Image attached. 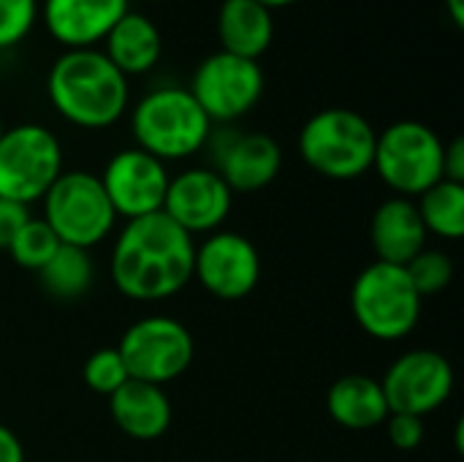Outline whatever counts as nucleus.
Here are the masks:
<instances>
[{"label":"nucleus","instance_id":"f257e3e1","mask_svg":"<svg viewBox=\"0 0 464 462\" xmlns=\"http://www.w3.org/2000/svg\"><path fill=\"white\" fill-rule=\"evenodd\" d=\"M193 237L169 215L152 212L125 221L111 251V280L136 302H160L193 280Z\"/></svg>","mask_w":464,"mask_h":462},{"label":"nucleus","instance_id":"f03ea898","mask_svg":"<svg viewBox=\"0 0 464 462\" xmlns=\"http://www.w3.org/2000/svg\"><path fill=\"white\" fill-rule=\"evenodd\" d=\"M46 93L54 112L84 131L111 128L130 103L128 76L95 49H65L46 74Z\"/></svg>","mask_w":464,"mask_h":462},{"label":"nucleus","instance_id":"7ed1b4c3","mask_svg":"<svg viewBox=\"0 0 464 462\" xmlns=\"http://www.w3.org/2000/svg\"><path fill=\"white\" fill-rule=\"evenodd\" d=\"M130 131L139 150L169 163L204 150L212 136V120L188 87L163 84L139 98L130 112Z\"/></svg>","mask_w":464,"mask_h":462},{"label":"nucleus","instance_id":"20e7f679","mask_svg":"<svg viewBox=\"0 0 464 462\" xmlns=\"http://www.w3.org/2000/svg\"><path fill=\"white\" fill-rule=\"evenodd\" d=\"M378 131L372 123L343 106L315 112L299 131V155L315 174L351 182L364 177L375 161Z\"/></svg>","mask_w":464,"mask_h":462},{"label":"nucleus","instance_id":"39448f33","mask_svg":"<svg viewBox=\"0 0 464 462\" xmlns=\"http://www.w3.org/2000/svg\"><path fill=\"white\" fill-rule=\"evenodd\" d=\"M351 310L356 324L381 343L408 338L421 321V297L405 267L372 261L351 286Z\"/></svg>","mask_w":464,"mask_h":462},{"label":"nucleus","instance_id":"423d86ee","mask_svg":"<svg viewBox=\"0 0 464 462\" xmlns=\"http://www.w3.org/2000/svg\"><path fill=\"white\" fill-rule=\"evenodd\" d=\"M41 202V221L54 231L60 245L90 251L117 226V212L111 210L106 191L92 172H63Z\"/></svg>","mask_w":464,"mask_h":462},{"label":"nucleus","instance_id":"0eeeda50","mask_svg":"<svg viewBox=\"0 0 464 462\" xmlns=\"http://www.w3.org/2000/svg\"><path fill=\"white\" fill-rule=\"evenodd\" d=\"M443 139L419 120L392 123L378 133L372 169L402 199H419L443 180Z\"/></svg>","mask_w":464,"mask_h":462},{"label":"nucleus","instance_id":"6e6552de","mask_svg":"<svg viewBox=\"0 0 464 462\" xmlns=\"http://www.w3.org/2000/svg\"><path fill=\"white\" fill-rule=\"evenodd\" d=\"M63 174L60 139L38 123H19L0 133V199L30 207Z\"/></svg>","mask_w":464,"mask_h":462},{"label":"nucleus","instance_id":"1a4fd4ad","mask_svg":"<svg viewBox=\"0 0 464 462\" xmlns=\"http://www.w3.org/2000/svg\"><path fill=\"white\" fill-rule=\"evenodd\" d=\"M117 351L128 378L166 387L190 368L196 343L182 321L171 316H147L125 329Z\"/></svg>","mask_w":464,"mask_h":462},{"label":"nucleus","instance_id":"9d476101","mask_svg":"<svg viewBox=\"0 0 464 462\" xmlns=\"http://www.w3.org/2000/svg\"><path fill=\"white\" fill-rule=\"evenodd\" d=\"M188 90L212 123H234L261 101L264 71L258 60L218 49L196 65Z\"/></svg>","mask_w":464,"mask_h":462},{"label":"nucleus","instance_id":"9b49d317","mask_svg":"<svg viewBox=\"0 0 464 462\" xmlns=\"http://www.w3.org/2000/svg\"><path fill=\"white\" fill-rule=\"evenodd\" d=\"M381 387L392 414L424 419L449 403L454 392V368L443 354L432 349H416L392 362Z\"/></svg>","mask_w":464,"mask_h":462},{"label":"nucleus","instance_id":"f8f14e48","mask_svg":"<svg viewBox=\"0 0 464 462\" xmlns=\"http://www.w3.org/2000/svg\"><path fill=\"white\" fill-rule=\"evenodd\" d=\"M193 278L218 300H245L261 280L258 248L239 231H212L196 245Z\"/></svg>","mask_w":464,"mask_h":462},{"label":"nucleus","instance_id":"ddd939ff","mask_svg":"<svg viewBox=\"0 0 464 462\" xmlns=\"http://www.w3.org/2000/svg\"><path fill=\"white\" fill-rule=\"evenodd\" d=\"M98 180L117 218L133 221L163 210L171 177L163 161L152 158L139 147H128L109 158Z\"/></svg>","mask_w":464,"mask_h":462},{"label":"nucleus","instance_id":"4468645a","mask_svg":"<svg viewBox=\"0 0 464 462\" xmlns=\"http://www.w3.org/2000/svg\"><path fill=\"white\" fill-rule=\"evenodd\" d=\"M231 204L234 193L223 182V177L215 169L193 166L169 180L160 212L193 237L220 231L223 221L231 212Z\"/></svg>","mask_w":464,"mask_h":462},{"label":"nucleus","instance_id":"2eb2a0df","mask_svg":"<svg viewBox=\"0 0 464 462\" xmlns=\"http://www.w3.org/2000/svg\"><path fill=\"white\" fill-rule=\"evenodd\" d=\"M130 11V0H41L44 27L65 49H95Z\"/></svg>","mask_w":464,"mask_h":462},{"label":"nucleus","instance_id":"dca6fc26","mask_svg":"<svg viewBox=\"0 0 464 462\" xmlns=\"http://www.w3.org/2000/svg\"><path fill=\"white\" fill-rule=\"evenodd\" d=\"M283 169V150L269 133L247 131L228 133L218 147V174L231 193H253L277 180Z\"/></svg>","mask_w":464,"mask_h":462},{"label":"nucleus","instance_id":"f3484780","mask_svg":"<svg viewBox=\"0 0 464 462\" xmlns=\"http://www.w3.org/2000/svg\"><path fill=\"white\" fill-rule=\"evenodd\" d=\"M427 229L413 199H386L370 221V242L378 261L405 267L427 248Z\"/></svg>","mask_w":464,"mask_h":462},{"label":"nucleus","instance_id":"a211bd4d","mask_svg":"<svg viewBox=\"0 0 464 462\" xmlns=\"http://www.w3.org/2000/svg\"><path fill=\"white\" fill-rule=\"evenodd\" d=\"M109 414L120 433L133 441H158L171 425V400L163 387L128 378L114 395H109Z\"/></svg>","mask_w":464,"mask_h":462},{"label":"nucleus","instance_id":"6ab92c4d","mask_svg":"<svg viewBox=\"0 0 464 462\" xmlns=\"http://www.w3.org/2000/svg\"><path fill=\"white\" fill-rule=\"evenodd\" d=\"M215 30L223 52L258 60L275 41V16L258 0H220Z\"/></svg>","mask_w":464,"mask_h":462},{"label":"nucleus","instance_id":"aec40b11","mask_svg":"<svg viewBox=\"0 0 464 462\" xmlns=\"http://www.w3.org/2000/svg\"><path fill=\"white\" fill-rule=\"evenodd\" d=\"M120 74L130 76H141L147 71H152L160 63L163 54V35L160 27L136 11H128L103 38V49H101Z\"/></svg>","mask_w":464,"mask_h":462},{"label":"nucleus","instance_id":"412c9836","mask_svg":"<svg viewBox=\"0 0 464 462\" xmlns=\"http://www.w3.org/2000/svg\"><path fill=\"white\" fill-rule=\"evenodd\" d=\"M326 411L345 430L381 428L392 414L381 381L364 373L337 378L326 392Z\"/></svg>","mask_w":464,"mask_h":462},{"label":"nucleus","instance_id":"4be33fe9","mask_svg":"<svg viewBox=\"0 0 464 462\" xmlns=\"http://www.w3.org/2000/svg\"><path fill=\"white\" fill-rule=\"evenodd\" d=\"M416 210L421 215V223L427 234H435L440 240H459L464 234V185L440 180L432 188H427Z\"/></svg>","mask_w":464,"mask_h":462},{"label":"nucleus","instance_id":"5701e85b","mask_svg":"<svg viewBox=\"0 0 464 462\" xmlns=\"http://www.w3.org/2000/svg\"><path fill=\"white\" fill-rule=\"evenodd\" d=\"M41 286L57 300H79L92 286V259L90 251L60 245L54 256L38 270Z\"/></svg>","mask_w":464,"mask_h":462},{"label":"nucleus","instance_id":"b1692460","mask_svg":"<svg viewBox=\"0 0 464 462\" xmlns=\"http://www.w3.org/2000/svg\"><path fill=\"white\" fill-rule=\"evenodd\" d=\"M57 248H60V240L54 237V231H52L41 218H30V221L16 231V237L11 240L8 253H11V259H14L22 270L38 272V270L54 256Z\"/></svg>","mask_w":464,"mask_h":462},{"label":"nucleus","instance_id":"393cba45","mask_svg":"<svg viewBox=\"0 0 464 462\" xmlns=\"http://www.w3.org/2000/svg\"><path fill=\"white\" fill-rule=\"evenodd\" d=\"M405 272L413 283V289L419 291V297H432L440 294L451 286L454 280V261L449 253L443 251H430L424 248L416 259H411L405 264Z\"/></svg>","mask_w":464,"mask_h":462},{"label":"nucleus","instance_id":"a878e982","mask_svg":"<svg viewBox=\"0 0 464 462\" xmlns=\"http://www.w3.org/2000/svg\"><path fill=\"white\" fill-rule=\"evenodd\" d=\"M82 378H84L87 389L109 398L128 381V370H125L117 349H98L95 354L87 357V362L82 368Z\"/></svg>","mask_w":464,"mask_h":462},{"label":"nucleus","instance_id":"bb28decb","mask_svg":"<svg viewBox=\"0 0 464 462\" xmlns=\"http://www.w3.org/2000/svg\"><path fill=\"white\" fill-rule=\"evenodd\" d=\"M41 14V0H0V49L22 44Z\"/></svg>","mask_w":464,"mask_h":462},{"label":"nucleus","instance_id":"cd10ccee","mask_svg":"<svg viewBox=\"0 0 464 462\" xmlns=\"http://www.w3.org/2000/svg\"><path fill=\"white\" fill-rule=\"evenodd\" d=\"M386 436L392 441L394 449L400 452H413L424 444L427 428L421 417H411V414H389L386 419Z\"/></svg>","mask_w":464,"mask_h":462},{"label":"nucleus","instance_id":"c85d7f7f","mask_svg":"<svg viewBox=\"0 0 464 462\" xmlns=\"http://www.w3.org/2000/svg\"><path fill=\"white\" fill-rule=\"evenodd\" d=\"M30 221V212L24 204L0 199V251H8L11 240L16 237V231Z\"/></svg>","mask_w":464,"mask_h":462},{"label":"nucleus","instance_id":"c756f323","mask_svg":"<svg viewBox=\"0 0 464 462\" xmlns=\"http://www.w3.org/2000/svg\"><path fill=\"white\" fill-rule=\"evenodd\" d=\"M443 180L464 185V142L462 136L451 139L443 147Z\"/></svg>","mask_w":464,"mask_h":462},{"label":"nucleus","instance_id":"7c9ffc66","mask_svg":"<svg viewBox=\"0 0 464 462\" xmlns=\"http://www.w3.org/2000/svg\"><path fill=\"white\" fill-rule=\"evenodd\" d=\"M0 462H24V447L16 433L0 425Z\"/></svg>","mask_w":464,"mask_h":462},{"label":"nucleus","instance_id":"2f4dec72","mask_svg":"<svg viewBox=\"0 0 464 462\" xmlns=\"http://www.w3.org/2000/svg\"><path fill=\"white\" fill-rule=\"evenodd\" d=\"M446 3V11L451 16V22L457 27H464V0H443Z\"/></svg>","mask_w":464,"mask_h":462},{"label":"nucleus","instance_id":"473e14b6","mask_svg":"<svg viewBox=\"0 0 464 462\" xmlns=\"http://www.w3.org/2000/svg\"><path fill=\"white\" fill-rule=\"evenodd\" d=\"M261 5H266L269 11H275V8H285V5H294V3H299V0H258Z\"/></svg>","mask_w":464,"mask_h":462},{"label":"nucleus","instance_id":"72a5a7b5","mask_svg":"<svg viewBox=\"0 0 464 462\" xmlns=\"http://www.w3.org/2000/svg\"><path fill=\"white\" fill-rule=\"evenodd\" d=\"M152 3H166V0H152Z\"/></svg>","mask_w":464,"mask_h":462},{"label":"nucleus","instance_id":"f704fd0d","mask_svg":"<svg viewBox=\"0 0 464 462\" xmlns=\"http://www.w3.org/2000/svg\"><path fill=\"white\" fill-rule=\"evenodd\" d=\"M0 133H3V123H0Z\"/></svg>","mask_w":464,"mask_h":462}]
</instances>
